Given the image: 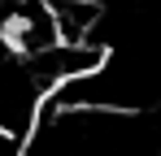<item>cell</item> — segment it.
Wrapping results in <instances>:
<instances>
[{"label":"cell","instance_id":"cell-1","mask_svg":"<svg viewBox=\"0 0 161 156\" xmlns=\"http://www.w3.org/2000/svg\"><path fill=\"white\" fill-rule=\"evenodd\" d=\"M22 143H26V139H18V134L0 130V156H22Z\"/></svg>","mask_w":161,"mask_h":156}]
</instances>
